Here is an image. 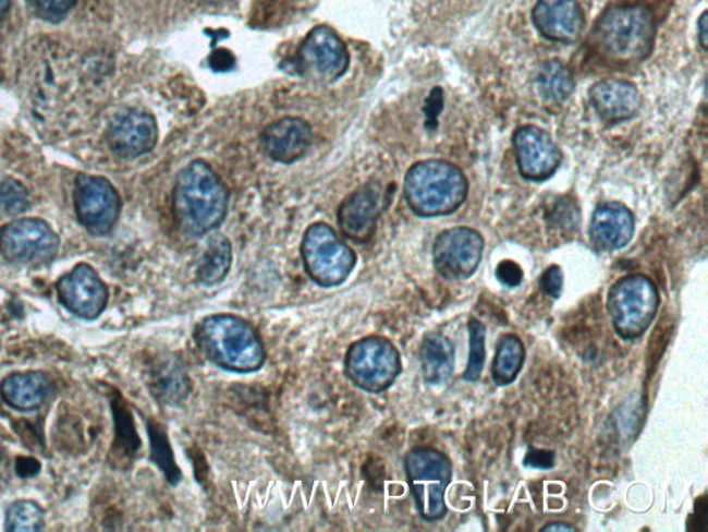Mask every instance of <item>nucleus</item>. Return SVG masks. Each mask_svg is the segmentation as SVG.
I'll return each instance as SVG.
<instances>
[{
    "mask_svg": "<svg viewBox=\"0 0 708 532\" xmlns=\"http://www.w3.org/2000/svg\"><path fill=\"white\" fill-rule=\"evenodd\" d=\"M10 7H12V0H0V22L7 17Z\"/></svg>",
    "mask_w": 708,
    "mask_h": 532,
    "instance_id": "nucleus-39",
    "label": "nucleus"
},
{
    "mask_svg": "<svg viewBox=\"0 0 708 532\" xmlns=\"http://www.w3.org/2000/svg\"><path fill=\"white\" fill-rule=\"evenodd\" d=\"M468 182L460 168L448 161L414 164L404 178V197L420 217H440L456 211L466 198Z\"/></svg>",
    "mask_w": 708,
    "mask_h": 532,
    "instance_id": "nucleus-3",
    "label": "nucleus"
},
{
    "mask_svg": "<svg viewBox=\"0 0 708 532\" xmlns=\"http://www.w3.org/2000/svg\"><path fill=\"white\" fill-rule=\"evenodd\" d=\"M383 193L377 183L357 189L349 194L338 208V223L346 238L357 243H367L376 233L382 213Z\"/></svg>",
    "mask_w": 708,
    "mask_h": 532,
    "instance_id": "nucleus-16",
    "label": "nucleus"
},
{
    "mask_svg": "<svg viewBox=\"0 0 708 532\" xmlns=\"http://www.w3.org/2000/svg\"><path fill=\"white\" fill-rule=\"evenodd\" d=\"M53 392V382L44 372H20L3 378L0 397L17 411H35L44 406Z\"/></svg>",
    "mask_w": 708,
    "mask_h": 532,
    "instance_id": "nucleus-21",
    "label": "nucleus"
},
{
    "mask_svg": "<svg viewBox=\"0 0 708 532\" xmlns=\"http://www.w3.org/2000/svg\"><path fill=\"white\" fill-rule=\"evenodd\" d=\"M517 167L528 181H546L561 166L562 153L552 137L537 126H522L513 135Z\"/></svg>",
    "mask_w": 708,
    "mask_h": 532,
    "instance_id": "nucleus-15",
    "label": "nucleus"
},
{
    "mask_svg": "<svg viewBox=\"0 0 708 532\" xmlns=\"http://www.w3.org/2000/svg\"><path fill=\"white\" fill-rule=\"evenodd\" d=\"M544 531H573V527L567 524H551L544 527Z\"/></svg>",
    "mask_w": 708,
    "mask_h": 532,
    "instance_id": "nucleus-40",
    "label": "nucleus"
},
{
    "mask_svg": "<svg viewBox=\"0 0 708 532\" xmlns=\"http://www.w3.org/2000/svg\"><path fill=\"white\" fill-rule=\"evenodd\" d=\"M533 22L542 37L571 44L583 33L584 13L578 0H538Z\"/></svg>",
    "mask_w": 708,
    "mask_h": 532,
    "instance_id": "nucleus-18",
    "label": "nucleus"
},
{
    "mask_svg": "<svg viewBox=\"0 0 708 532\" xmlns=\"http://www.w3.org/2000/svg\"><path fill=\"white\" fill-rule=\"evenodd\" d=\"M148 436H150L151 458L158 468L166 474L169 483L176 485L182 480V472L174 460L171 444L162 426L157 423H148Z\"/></svg>",
    "mask_w": 708,
    "mask_h": 532,
    "instance_id": "nucleus-27",
    "label": "nucleus"
},
{
    "mask_svg": "<svg viewBox=\"0 0 708 532\" xmlns=\"http://www.w3.org/2000/svg\"><path fill=\"white\" fill-rule=\"evenodd\" d=\"M345 370L347 377L362 390L382 392L396 382L402 361L391 341L371 336L349 348Z\"/></svg>",
    "mask_w": 708,
    "mask_h": 532,
    "instance_id": "nucleus-8",
    "label": "nucleus"
},
{
    "mask_svg": "<svg viewBox=\"0 0 708 532\" xmlns=\"http://www.w3.org/2000/svg\"><path fill=\"white\" fill-rule=\"evenodd\" d=\"M699 43L701 45L703 49H707V44H708V29H707V12L701 14V17L699 20Z\"/></svg>",
    "mask_w": 708,
    "mask_h": 532,
    "instance_id": "nucleus-38",
    "label": "nucleus"
},
{
    "mask_svg": "<svg viewBox=\"0 0 708 532\" xmlns=\"http://www.w3.org/2000/svg\"><path fill=\"white\" fill-rule=\"evenodd\" d=\"M150 387L159 401L176 406L186 399L192 386L181 363L173 358H166L151 367Z\"/></svg>",
    "mask_w": 708,
    "mask_h": 532,
    "instance_id": "nucleus-23",
    "label": "nucleus"
},
{
    "mask_svg": "<svg viewBox=\"0 0 708 532\" xmlns=\"http://www.w3.org/2000/svg\"><path fill=\"white\" fill-rule=\"evenodd\" d=\"M659 293L645 276L615 281L608 294V311L615 331L624 339L643 336L659 309Z\"/></svg>",
    "mask_w": 708,
    "mask_h": 532,
    "instance_id": "nucleus-6",
    "label": "nucleus"
},
{
    "mask_svg": "<svg viewBox=\"0 0 708 532\" xmlns=\"http://www.w3.org/2000/svg\"><path fill=\"white\" fill-rule=\"evenodd\" d=\"M540 286L544 293L552 297V299H558L563 288L562 269L557 265L550 266L541 276Z\"/></svg>",
    "mask_w": 708,
    "mask_h": 532,
    "instance_id": "nucleus-34",
    "label": "nucleus"
},
{
    "mask_svg": "<svg viewBox=\"0 0 708 532\" xmlns=\"http://www.w3.org/2000/svg\"><path fill=\"white\" fill-rule=\"evenodd\" d=\"M595 111L605 121L619 122L633 119L643 106V97L634 84L623 80H602L589 90Z\"/></svg>",
    "mask_w": 708,
    "mask_h": 532,
    "instance_id": "nucleus-19",
    "label": "nucleus"
},
{
    "mask_svg": "<svg viewBox=\"0 0 708 532\" xmlns=\"http://www.w3.org/2000/svg\"><path fill=\"white\" fill-rule=\"evenodd\" d=\"M469 362L466 372L464 373L465 380L476 382L479 380L481 372H484L486 351V327L479 321L471 318L469 325Z\"/></svg>",
    "mask_w": 708,
    "mask_h": 532,
    "instance_id": "nucleus-29",
    "label": "nucleus"
},
{
    "mask_svg": "<svg viewBox=\"0 0 708 532\" xmlns=\"http://www.w3.org/2000/svg\"><path fill=\"white\" fill-rule=\"evenodd\" d=\"M312 142V126L300 117H284L271 122L260 135V146L266 156L281 164H292L304 158Z\"/></svg>",
    "mask_w": 708,
    "mask_h": 532,
    "instance_id": "nucleus-17",
    "label": "nucleus"
},
{
    "mask_svg": "<svg viewBox=\"0 0 708 532\" xmlns=\"http://www.w3.org/2000/svg\"><path fill=\"white\" fill-rule=\"evenodd\" d=\"M419 360L425 380L430 385H443L454 371L453 342L440 332H429L420 344Z\"/></svg>",
    "mask_w": 708,
    "mask_h": 532,
    "instance_id": "nucleus-22",
    "label": "nucleus"
},
{
    "mask_svg": "<svg viewBox=\"0 0 708 532\" xmlns=\"http://www.w3.org/2000/svg\"><path fill=\"white\" fill-rule=\"evenodd\" d=\"M33 13L48 23H60L75 8L76 0H28Z\"/></svg>",
    "mask_w": 708,
    "mask_h": 532,
    "instance_id": "nucleus-31",
    "label": "nucleus"
},
{
    "mask_svg": "<svg viewBox=\"0 0 708 532\" xmlns=\"http://www.w3.org/2000/svg\"><path fill=\"white\" fill-rule=\"evenodd\" d=\"M578 211L573 203L561 202L557 204L552 213V223L561 229L576 228L578 225Z\"/></svg>",
    "mask_w": 708,
    "mask_h": 532,
    "instance_id": "nucleus-32",
    "label": "nucleus"
},
{
    "mask_svg": "<svg viewBox=\"0 0 708 532\" xmlns=\"http://www.w3.org/2000/svg\"><path fill=\"white\" fill-rule=\"evenodd\" d=\"M233 263V249L224 234L210 237L197 268V280L204 286H215L229 275Z\"/></svg>",
    "mask_w": 708,
    "mask_h": 532,
    "instance_id": "nucleus-24",
    "label": "nucleus"
},
{
    "mask_svg": "<svg viewBox=\"0 0 708 532\" xmlns=\"http://www.w3.org/2000/svg\"><path fill=\"white\" fill-rule=\"evenodd\" d=\"M497 279L501 281L506 288H517L523 280V270L515 261L505 259L497 266Z\"/></svg>",
    "mask_w": 708,
    "mask_h": 532,
    "instance_id": "nucleus-33",
    "label": "nucleus"
},
{
    "mask_svg": "<svg viewBox=\"0 0 708 532\" xmlns=\"http://www.w3.org/2000/svg\"><path fill=\"white\" fill-rule=\"evenodd\" d=\"M404 464L420 516L428 521L443 518L445 488L453 474L449 458L432 448H415Z\"/></svg>",
    "mask_w": 708,
    "mask_h": 532,
    "instance_id": "nucleus-7",
    "label": "nucleus"
},
{
    "mask_svg": "<svg viewBox=\"0 0 708 532\" xmlns=\"http://www.w3.org/2000/svg\"><path fill=\"white\" fill-rule=\"evenodd\" d=\"M7 531L34 532L44 530L42 508L33 500H17L7 511Z\"/></svg>",
    "mask_w": 708,
    "mask_h": 532,
    "instance_id": "nucleus-28",
    "label": "nucleus"
},
{
    "mask_svg": "<svg viewBox=\"0 0 708 532\" xmlns=\"http://www.w3.org/2000/svg\"><path fill=\"white\" fill-rule=\"evenodd\" d=\"M349 50L331 27L313 28L296 53V64L305 78L331 84L346 74Z\"/></svg>",
    "mask_w": 708,
    "mask_h": 532,
    "instance_id": "nucleus-10",
    "label": "nucleus"
},
{
    "mask_svg": "<svg viewBox=\"0 0 708 532\" xmlns=\"http://www.w3.org/2000/svg\"><path fill=\"white\" fill-rule=\"evenodd\" d=\"M707 496L701 495L696 500L694 513L689 516V521H687V530L692 532H705L707 529Z\"/></svg>",
    "mask_w": 708,
    "mask_h": 532,
    "instance_id": "nucleus-36",
    "label": "nucleus"
},
{
    "mask_svg": "<svg viewBox=\"0 0 708 532\" xmlns=\"http://www.w3.org/2000/svg\"><path fill=\"white\" fill-rule=\"evenodd\" d=\"M29 207L28 192L22 183L12 178L0 182V211L19 215Z\"/></svg>",
    "mask_w": 708,
    "mask_h": 532,
    "instance_id": "nucleus-30",
    "label": "nucleus"
},
{
    "mask_svg": "<svg viewBox=\"0 0 708 532\" xmlns=\"http://www.w3.org/2000/svg\"><path fill=\"white\" fill-rule=\"evenodd\" d=\"M595 39L609 60L619 64L639 63L654 49L655 23L648 9L614 7L600 15Z\"/></svg>",
    "mask_w": 708,
    "mask_h": 532,
    "instance_id": "nucleus-4",
    "label": "nucleus"
},
{
    "mask_svg": "<svg viewBox=\"0 0 708 532\" xmlns=\"http://www.w3.org/2000/svg\"><path fill=\"white\" fill-rule=\"evenodd\" d=\"M229 192L222 179L203 160L190 162L174 182L172 208L186 237L202 238L223 222Z\"/></svg>",
    "mask_w": 708,
    "mask_h": 532,
    "instance_id": "nucleus-1",
    "label": "nucleus"
},
{
    "mask_svg": "<svg viewBox=\"0 0 708 532\" xmlns=\"http://www.w3.org/2000/svg\"><path fill=\"white\" fill-rule=\"evenodd\" d=\"M589 234H591L593 244L600 252L623 249L633 239V214L622 203L600 204L593 215Z\"/></svg>",
    "mask_w": 708,
    "mask_h": 532,
    "instance_id": "nucleus-20",
    "label": "nucleus"
},
{
    "mask_svg": "<svg viewBox=\"0 0 708 532\" xmlns=\"http://www.w3.org/2000/svg\"><path fill=\"white\" fill-rule=\"evenodd\" d=\"M671 335V327L667 326V324H660L658 326V329H656V332L654 336H651L650 339V346H649V360L651 361L649 363V367L655 366L656 362L660 360L661 354H663L664 348L667 346V342H669Z\"/></svg>",
    "mask_w": 708,
    "mask_h": 532,
    "instance_id": "nucleus-35",
    "label": "nucleus"
},
{
    "mask_svg": "<svg viewBox=\"0 0 708 532\" xmlns=\"http://www.w3.org/2000/svg\"><path fill=\"white\" fill-rule=\"evenodd\" d=\"M307 275L321 288H335L346 281L356 266L353 250L327 223H313L302 242Z\"/></svg>",
    "mask_w": 708,
    "mask_h": 532,
    "instance_id": "nucleus-5",
    "label": "nucleus"
},
{
    "mask_svg": "<svg viewBox=\"0 0 708 532\" xmlns=\"http://www.w3.org/2000/svg\"><path fill=\"white\" fill-rule=\"evenodd\" d=\"M553 463H556V455L551 451H542V449H532L525 459V464L530 468L551 469Z\"/></svg>",
    "mask_w": 708,
    "mask_h": 532,
    "instance_id": "nucleus-37",
    "label": "nucleus"
},
{
    "mask_svg": "<svg viewBox=\"0 0 708 532\" xmlns=\"http://www.w3.org/2000/svg\"><path fill=\"white\" fill-rule=\"evenodd\" d=\"M106 140L110 150L123 160L145 156L158 142L156 117L141 109L118 111L107 126Z\"/></svg>",
    "mask_w": 708,
    "mask_h": 532,
    "instance_id": "nucleus-13",
    "label": "nucleus"
},
{
    "mask_svg": "<svg viewBox=\"0 0 708 532\" xmlns=\"http://www.w3.org/2000/svg\"><path fill=\"white\" fill-rule=\"evenodd\" d=\"M523 361H525V348L522 341L515 336H505L500 340L495 362H492V378L497 386L511 385L520 375Z\"/></svg>",
    "mask_w": 708,
    "mask_h": 532,
    "instance_id": "nucleus-26",
    "label": "nucleus"
},
{
    "mask_svg": "<svg viewBox=\"0 0 708 532\" xmlns=\"http://www.w3.org/2000/svg\"><path fill=\"white\" fill-rule=\"evenodd\" d=\"M484 249L485 240L474 229L459 227L444 230L435 240V268L445 279H468L476 273Z\"/></svg>",
    "mask_w": 708,
    "mask_h": 532,
    "instance_id": "nucleus-12",
    "label": "nucleus"
},
{
    "mask_svg": "<svg viewBox=\"0 0 708 532\" xmlns=\"http://www.w3.org/2000/svg\"><path fill=\"white\" fill-rule=\"evenodd\" d=\"M74 204L82 227L95 237L109 234L120 218V193L102 177L81 173L75 181Z\"/></svg>",
    "mask_w": 708,
    "mask_h": 532,
    "instance_id": "nucleus-11",
    "label": "nucleus"
},
{
    "mask_svg": "<svg viewBox=\"0 0 708 532\" xmlns=\"http://www.w3.org/2000/svg\"><path fill=\"white\" fill-rule=\"evenodd\" d=\"M194 341L213 365L234 373H254L264 366L266 352L259 332L240 316H205L194 329Z\"/></svg>",
    "mask_w": 708,
    "mask_h": 532,
    "instance_id": "nucleus-2",
    "label": "nucleus"
},
{
    "mask_svg": "<svg viewBox=\"0 0 708 532\" xmlns=\"http://www.w3.org/2000/svg\"><path fill=\"white\" fill-rule=\"evenodd\" d=\"M58 295L66 310L82 319H96L109 301V290L90 265H76L59 280Z\"/></svg>",
    "mask_w": 708,
    "mask_h": 532,
    "instance_id": "nucleus-14",
    "label": "nucleus"
},
{
    "mask_svg": "<svg viewBox=\"0 0 708 532\" xmlns=\"http://www.w3.org/2000/svg\"><path fill=\"white\" fill-rule=\"evenodd\" d=\"M59 249V234L44 219H17L0 230V253L15 265L50 264Z\"/></svg>",
    "mask_w": 708,
    "mask_h": 532,
    "instance_id": "nucleus-9",
    "label": "nucleus"
},
{
    "mask_svg": "<svg viewBox=\"0 0 708 532\" xmlns=\"http://www.w3.org/2000/svg\"><path fill=\"white\" fill-rule=\"evenodd\" d=\"M537 86L544 99L548 101L567 100L572 96L576 82L572 71L562 61L550 60L540 66L537 74Z\"/></svg>",
    "mask_w": 708,
    "mask_h": 532,
    "instance_id": "nucleus-25",
    "label": "nucleus"
}]
</instances>
